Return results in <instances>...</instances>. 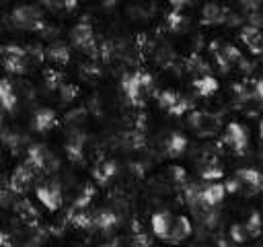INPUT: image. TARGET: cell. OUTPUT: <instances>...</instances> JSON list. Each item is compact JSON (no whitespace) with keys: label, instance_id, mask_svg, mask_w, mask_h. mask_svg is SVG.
<instances>
[{"label":"cell","instance_id":"cell-1","mask_svg":"<svg viewBox=\"0 0 263 247\" xmlns=\"http://www.w3.org/2000/svg\"><path fill=\"white\" fill-rule=\"evenodd\" d=\"M226 193H240V196H257L263 191V173L253 167H240L234 171L232 177L224 183Z\"/></svg>","mask_w":263,"mask_h":247},{"label":"cell","instance_id":"cell-2","mask_svg":"<svg viewBox=\"0 0 263 247\" xmlns=\"http://www.w3.org/2000/svg\"><path fill=\"white\" fill-rule=\"evenodd\" d=\"M152 84H154V80L146 70L127 72L121 78V91L134 107H142L146 103L148 95L152 93Z\"/></svg>","mask_w":263,"mask_h":247},{"label":"cell","instance_id":"cell-3","mask_svg":"<svg viewBox=\"0 0 263 247\" xmlns=\"http://www.w3.org/2000/svg\"><path fill=\"white\" fill-rule=\"evenodd\" d=\"M187 126L199 138H212L222 132V117L212 111L193 109L191 113H187Z\"/></svg>","mask_w":263,"mask_h":247},{"label":"cell","instance_id":"cell-4","mask_svg":"<svg viewBox=\"0 0 263 247\" xmlns=\"http://www.w3.org/2000/svg\"><path fill=\"white\" fill-rule=\"evenodd\" d=\"M10 21L14 27L25 29V31H33V33H43L47 29V23H45L41 10L37 6H31V4L16 6L10 14Z\"/></svg>","mask_w":263,"mask_h":247},{"label":"cell","instance_id":"cell-5","mask_svg":"<svg viewBox=\"0 0 263 247\" xmlns=\"http://www.w3.org/2000/svg\"><path fill=\"white\" fill-rule=\"evenodd\" d=\"M25 165L33 169V173H49L55 169L58 161L55 156L47 150V146L43 144H31L27 148V154H25Z\"/></svg>","mask_w":263,"mask_h":247},{"label":"cell","instance_id":"cell-6","mask_svg":"<svg viewBox=\"0 0 263 247\" xmlns=\"http://www.w3.org/2000/svg\"><path fill=\"white\" fill-rule=\"evenodd\" d=\"M0 58H2V66L10 74H25L29 68V51L21 45H2Z\"/></svg>","mask_w":263,"mask_h":247},{"label":"cell","instance_id":"cell-7","mask_svg":"<svg viewBox=\"0 0 263 247\" xmlns=\"http://www.w3.org/2000/svg\"><path fill=\"white\" fill-rule=\"evenodd\" d=\"M222 144L226 148H230L234 154H245L247 148H249V134H247V128L238 121H230L226 123L224 132H222Z\"/></svg>","mask_w":263,"mask_h":247},{"label":"cell","instance_id":"cell-8","mask_svg":"<svg viewBox=\"0 0 263 247\" xmlns=\"http://www.w3.org/2000/svg\"><path fill=\"white\" fill-rule=\"evenodd\" d=\"M156 101H158V105H160L166 113H171V115H175V117H181V115H185V113H191V103H189L183 95H179L177 91H173V89H162V91H158V93H156Z\"/></svg>","mask_w":263,"mask_h":247},{"label":"cell","instance_id":"cell-9","mask_svg":"<svg viewBox=\"0 0 263 247\" xmlns=\"http://www.w3.org/2000/svg\"><path fill=\"white\" fill-rule=\"evenodd\" d=\"M70 39L80 51H84L88 56H97V39H95V31H92L90 23L80 21L78 25H74L70 31Z\"/></svg>","mask_w":263,"mask_h":247},{"label":"cell","instance_id":"cell-10","mask_svg":"<svg viewBox=\"0 0 263 247\" xmlns=\"http://www.w3.org/2000/svg\"><path fill=\"white\" fill-rule=\"evenodd\" d=\"M35 196L43 204V208L49 210V212H58L62 208L64 196H62V187H60L58 181H41L35 187Z\"/></svg>","mask_w":263,"mask_h":247},{"label":"cell","instance_id":"cell-11","mask_svg":"<svg viewBox=\"0 0 263 247\" xmlns=\"http://www.w3.org/2000/svg\"><path fill=\"white\" fill-rule=\"evenodd\" d=\"M173 222H175V216L168 212V210H158L152 214L150 218V226H152V235L160 241H168L171 237V228H173Z\"/></svg>","mask_w":263,"mask_h":247},{"label":"cell","instance_id":"cell-12","mask_svg":"<svg viewBox=\"0 0 263 247\" xmlns=\"http://www.w3.org/2000/svg\"><path fill=\"white\" fill-rule=\"evenodd\" d=\"M33 179H35L33 169L23 163V165H18V167L12 171V175H10V179H8V189L14 191V193H25V191L31 187Z\"/></svg>","mask_w":263,"mask_h":247},{"label":"cell","instance_id":"cell-13","mask_svg":"<svg viewBox=\"0 0 263 247\" xmlns=\"http://www.w3.org/2000/svg\"><path fill=\"white\" fill-rule=\"evenodd\" d=\"M31 128L39 134H45V132H51L53 128H58V115L53 109L49 107H39L35 113H33V119H31Z\"/></svg>","mask_w":263,"mask_h":247},{"label":"cell","instance_id":"cell-14","mask_svg":"<svg viewBox=\"0 0 263 247\" xmlns=\"http://www.w3.org/2000/svg\"><path fill=\"white\" fill-rule=\"evenodd\" d=\"M191 233H193V224H191L189 216H185V214H177V216H175V222H173V228H171V237H168L166 243H171V245H179V243H183L185 239H189Z\"/></svg>","mask_w":263,"mask_h":247},{"label":"cell","instance_id":"cell-15","mask_svg":"<svg viewBox=\"0 0 263 247\" xmlns=\"http://www.w3.org/2000/svg\"><path fill=\"white\" fill-rule=\"evenodd\" d=\"M240 41L247 45V49L255 56H261L263 54V33L257 29V27H242L240 29Z\"/></svg>","mask_w":263,"mask_h":247},{"label":"cell","instance_id":"cell-16","mask_svg":"<svg viewBox=\"0 0 263 247\" xmlns=\"http://www.w3.org/2000/svg\"><path fill=\"white\" fill-rule=\"evenodd\" d=\"M117 224H119V216H117L113 210L103 208V210L92 212V228H95V231L111 233V231H113Z\"/></svg>","mask_w":263,"mask_h":247},{"label":"cell","instance_id":"cell-17","mask_svg":"<svg viewBox=\"0 0 263 247\" xmlns=\"http://www.w3.org/2000/svg\"><path fill=\"white\" fill-rule=\"evenodd\" d=\"M187 138L181 134V132H171L166 138H164V154L175 158V156H181L187 148Z\"/></svg>","mask_w":263,"mask_h":247},{"label":"cell","instance_id":"cell-18","mask_svg":"<svg viewBox=\"0 0 263 247\" xmlns=\"http://www.w3.org/2000/svg\"><path fill=\"white\" fill-rule=\"evenodd\" d=\"M191 86H193L195 95H199V97H212L218 91V80L212 74H199V76L193 78Z\"/></svg>","mask_w":263,"mask_h":247},{"label":"cell","instance_id":"cell-19","mask_svg":"<svg viewBox=\"0 0 263 247\" xmlns=\"http://www.w3.org/2000/svg\"><path fill=\"white\" fill-rule=\"evenodd\" d=\"M45 58L49 60V62H53L55 66H66L68 62H70V49H68V45L66 43H62V41H55V43H51L47 49H45Z\"/></svg>","mask_w":263,"mask_h":247},{"label":"cell","instance_id":"cell-20","mask_svg":"<svg viewBox=\"0 0 263 247\" xmlns=\"http://www.w3.org/2000/svg\"><path fill=\"white\" fill-rule=\"evenodd\" d=\"M115 173H117V165H115V161H109V158L99 161V163L92 167V179H95L99 185H105Z\"/></svg>","mask_w":263,"mask_h":247},{"label":"cell","instance_id":"cell-21","mask_svg":"<svg viewBox=\"0 0 263 247\" xmlns=\"http://www.w3.org/2000/svg\"><path fill=\"white\" fill-rule=\"evenodd\" d=\"M0 109L4 111L16 109V93L8 78H0Z\"/></svg>","mask_w":263,"mask_h":247},{"label":"cell","instance_id":"cell-22","mask_svg":"<svg viewBox=\"0 0 263 247\" xmlns=\"http://www.w3.org/2000/svg\"><path fill=\"white\" fill-rule=\"evenodd\" d=\"M14 212L16 216H21V220H25L29 226H35L39 222V212L35 210V206L27 200V198H21L16 204H14Z\"/></svg>","mask_w":263,"mask_h":247},{"label":"cell","instance_id":"cell-23","mask_svg":"<svg viewBox=\"0 0 263 247\" xmlns=\"http://www.w3.org/2000/svg\"><path fill=\"white\" fill-rule=\"evenodd\" d=\"M201 23L205 25H216V23H224L226 21V8L220 4H205L203 12H201Z\"/></svg>","mask_w":263,"mask_h":247},{"label":"cell","instance_id":"cell-24","mask_svg":"<svg viewBox=\"0 0 263 247\" xmlns=\"http://www.w3.org/2000/svg\"><path fill=\"white\" fill-rule=\"evenodd\" d=\"M242 224H245V228H247V233H249V239L259 237L261 231H263V216H261L257 210H253V212L247 216V220H245Z\"/></svg>","mask_w":263,"mask_h":247},{"label":"cell","instance_id":"cell-25","mask_svg":"<svg viewBox=\"0 0 263 247\" xmlns=\"http://www.w3.org/2000/svg\"><path fill=\"white\" fill-rule=\"evenodd\" d=\"M166 27H168V31H175V33H179L187 27V16L181 12V8H173L166 14Z\"/></svg>","mask_w":263,"mask_h":247},{"label":"cell","instance_id":"cell-26","mask_svg":"<svg viewBox=\"0 0 263 247\" xmlns=\"http://www.w3.org/2000/svg\"><path fill=\"white\" fill-rule=\"evenodd\" d=\"M201 179L203 181H208V183H216V181H220L222 177H224V169L218 165V163H205L203 167H201Z\"/></svg>","mask_w":263,"mask_h":247},{"label":"cell","instance_id":"cell-27","mask_svg":"<svg viewBox=\"0 0 263 247\" xmlns=\"http://www.w3.org/2000/svg\"><path fill=\"white\" fill-rule=\"evenodd\" d=\"M82 148H84V146H82V138H80V136L70 138V140L66 142L68 158H70L72 163H80V161H82V154H84V150H82Z\"/></svg>","mask_w":263,"mask_h":247},{"label":"cell","instance_id":"cell-28","mask_svg":"<svg viewBox=\"0 0 263 247\" xmlns=\"http://www.w3.org/2000/svg\"><path fill=\"white\" fill-rule=\"evenodd\" d=\"M230 237H232L234 243H245V241H249V233H247V228H245L242 222H234V224L230 226Z\"/></svg>","mask_w":263,"mask_h":247},{"label":"cell","instance_id":"cell-29","mask_svg":"<svg viewBox=\"0 0 263 247\" xmlns=\"http://www.w3.org/2000/svg\"><path fill=\"white\" fill-rule=\"evenodd\" d=\"M249 95H251V99L263 103V76H259V78L249 82Z\"/></svg>","mask_w":263,"mask_h":247},{"label":"cell","instance_id":"cell-30","mask_svg":"<svg viewBox=\"0 0 263 247\" xmlns=\"http://www.w3.org/2000/svg\"><path fill=\"white\" fill-rule=\"evenodd\" d=\"M45 80H47V86L49 89H60L64 84L62 82V72L60 70H53V68L45 70Z\"/></svg>","mask_w":263,"mask_h":247},{"label":"cell","instance_id":"cell-31","mask_svg":"<svg viewBox=\"0 0 263 247\" xmlns=\"http://www.w3.org/2000/svg\"><path fill=\"white\" fill-rule=\"evenodd\" d=\"M134 247H150V237L142 228L134 231Z\"/></svg>","mask_w":263,"mask_h":247},{"label":"cell","instance_id":"cell-32","mask_svg":"<svg viewBox=\"0 0 263 247\" xmlns=\"http://www.w3.org/2000/svg\"><path fill=\"white\" fill-rule=\"evenodd\" d=\"M0 247H12V243H10V235L4 233V231H0Z\"/></svg>","mask_w":263,"mask_h":247},{"label":"cell","instance_id":"cell-33","mask_svg":"<svg viewBox=\"0 0 263 247\" xmlns=\"http://www.w3.org/2000/svg\"><path fill=\"white\" fill-rule=\"evenodd\" d=\"M101 247H121V245H119V241H111V243H105Z\"/></svg>","mask_w":263,"mask_h":247},{"label":"cell","instance_id":"cell-34","mask_svg":"<svg viewBox=\"0 0 263 247\" xmlns=\"http://www.w3.org/2000/svg\"><path fill=\"white\" fill-rule=\"evenodd\" d=\"M261 140H263V121H261Z\"/></svg>","mask_w":263,"mask_h":247},{"label":"cell","instance_id":"cell-35","mask_svg":"<svg viewBox=\"0 0 263 247\" xmlns=\"http://www.w3.org/2000/svg\"><path fill=\"white\" fill-rule=\"evenodd\" d=\"M0 126H2V109H0Z\"/></svg>","mask_w":263,"mask_h":247}]
</instances>
